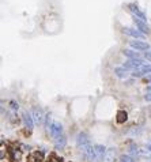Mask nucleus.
I'll use <instances>...</instances> for the list:
<instances>
[{
	"label": "nucleus",
	"mask_w": 151,
	"mask_h": 162,
	"mask_svg": "<svg viewBox=\"0 0 151 162\" xmlns=\"http://www.w3.org/2000/svg\"><path fill=\"white\" fill-rule=\"evenodd\" d=\"M79 149H80V153H82L83 158H85L86 161H91V160H94V158H95V155H94V147H93L90 143L83 144V146H80Z\"/></svg>",
	"instance_id": "f257e3e1"
},
{
	"label": "nucleus",
	"mask_w": 151,
	"mask_h": 162,
	"mask_svg": "<svg viewBox=\"0 0 151 162\" xmlns=\"http://www.w3.org/2000/svg\"><path fill=\"white\" fill-rule=\"evenodd\" d=\"M49 131H51V135L53 138H60L61 136V132H63V125L60 124V123H57V121H54V123H52L51 127H49Z\"/></svg>",
	"instance_id": "f03ea898"
},
{
	"label": "nucleus",
	"mask_w": 151,
	"mask_h": 162,
	"mask_svg": "<svg viewBox=\"0 0 151 162\" xmlns=\"http://www.w3.org/2000/svg\"><path fill=\"white\" fill-rule=\"evenodd\" d=\"M131 48H133L135 51H149L150 45L147 42H143V41H129Z\"/></svg>",
	"instance_id": "7ed1b4c3"
},
{
	"label": "nucleus",
	"mask_w": 151,
	"mask_h": 162,
	"mask_svg": "<svg viewBox=\"0 0 151 162\" xmlns=\"http://www.w3.org/2000/svg\"><path fill=\"white\" fill-rule=\"evenodd\" d=\"M105 147L101 146V144H95L94 146V155H95V162L98 161H104V157H105Z\"/></svg>",
	"instance_id": "20e7f679"
},
{
	"label": "nucleus",
	"mask_w": 151,
	"mask_h": 162,
	"mask_svg": "<svg viewBox=\"0 0 151 162\" xmlns=\"http://www.w3.org/2000/svg\"><path fill=\"white\" fill-rule=\"evenodd\" d=\"M123 31L127 34V36H131L133 38H144V34L142 33L140 30H138V29H132V27H124Z\"/></svg>",
	"instance_id": "39448f33"
},
{
	"label": "nucleus",
	"mask_w": 151,
	"mask_h": 162,
	"mask_svg": "<svg viewBox=\"0 0 151 162\" xmlns=\"http://www.w3.org/2000/svg\"><path fill=\"white\" fill-rule=\"evenodd\" d=\"M147 72H151V66L150 64H143L142 67H139L138 70L133 71V76H135V78H140V76H143L144 74H147Z\"/></svg>",
	"instance_id": "423d86ee"
},
{
	"label": "nucleus",
	"mask_w": 151,
	"mask_h": 162,
	"mask_svg": "<svg viewBox=\"0 0 151 162\" xmlns=\"http://www.w3.org/2000/svg\"><path fill=\"white\" fill-rule=\"evenodd\" d=\"M128 8H129L131 13H132L133 15L136 16V18H139V19H142V20H146V15H144V13L139 10V7L136 4H129Z\"/></svg>",
	"instance_id": "0eeeda50"
},
{
	"label": "nucleus",
	"mask_w": 151,
	"mask_h": 162,
	"mask_svg": "<svg viewBox=\"0 0 151 162\" xmlns=\"http://www.w3.org/2000/svg\"><path fill=\"white\" fill-rule=\"evenodd\" d=\"M143 66V61L142 60H128V61H125V64H124V68H131V70H138L139 67H142Z\"/></svg>",
	"instance_id": "6e6552de"
},
{
	"label": "nucleus",
	"mask_w": 151,
	"mask_h": 162,
	"mask_svg": "<svg viewBox=\"0 0 151 162\" xmlns=\"http://www.w3.org/2000/svg\"><path fill=\"white\" fill-rule=\"evenodd\" d=\"M23 123H25V125H26V128H27V129H33V125H34L33 117H31V114L27 113V112L23 113Z\"/></svg>",
	"instance_id": "1a4fd4ad"
},
{
	"label": "nucleus",
	"mask_w": 151,
	"mask_h": 162,
	"mask_svg": "<svg viewBox=\"0 0 151 162\" xmlns=\"http://www.w3.org/2000/svg\"><path fill=\"white\" fill-rule=\"evenodd\" d=\"M116 158V150L114 149H108L104 157V162H114Z\"/></svg>",
	"instance_id": "9d476101"
},
{
	"label": "nucleus",
	"mask_w": 151,
	"mask_h": 162,
	"mask_svg": "<svg viewBox=\"0 0 151 162\" xmlns=\"http://www.w3.org/2000/svg\"><path fill=\"white\" fill-rule=\"evenodd\" d=\"M124 55L127 57H129L131 60H142L140 59V55L138 53V51H132V49H125L124 51Z\"/></svg>",
	"instance_id": "9b49d317"
},
{
	"label": "nucleus",
	"mask_w": 151,
	"mask_h": 162,
	"mask_svg": "<svg viewBox=\"0 0 151 162\" xmlns=\"http://www.w3.org/2000/svg\"><path fill=\"white\" fill-rule=\"evenodd\" d=\"M133 20H135V23H136V26H138V29L142 31V33H147L149 31V27H147V25L144 23V20H142V19H139V18H133Z\"/></svg>",
	"instance_id": "f8f14e48"
},
{
	"label": "nucleus",
	"mask_w": 151,
	"mask_h": 162,
	"mask_svg": "<svg viewBox=\"0 0 151 162\" xmlns=\"http://www.w3.org/2000/svg\"><path fill=\"white\" fill-rule=\"evenodd\" d=\"M114 74L118 76V78L124 79L128 76V71H127V68H124V67H116L114 68Z\"/></svg>",
	"instance_id": "ddd939ff"
},
{
	"label": "nucleus",
	"mask_w": 151,
	"mask_h": 162,
	"mask_svg": "<svg viewBox=\"0 0 151 162\" xmlns=\"http://www.w3.org/2000/svg\"><path fill=\"white\" fill-rule=\"evenodd\" d=\"M76 142H78V146H83V144H87V143H90V140H89V138H87V135L86 134H82L80 132L79 135H78V138H76Z\"/></svg>",
	"instance_id": "4468645a"
},
{
	"label": "nucleus",
	"mask_w": 151,
	"mask_h": 162,
	"mask_svg": "<svg viewBox=\"0 0 151 162\" xmlns=\"http://www.w3.org/2000/svg\"><path fill=\"white\" fill-rule=\"evenodd\" d=\"M127 119H128V114H127L125 110H120V112L117 113V117H116L117 123H125Z\"/></svg>",
	"instance_id": "2eb2a0df"
},
{
	"label": "nucleus",
	"mask_w": 151,
	"mask_h": 162,
	"mask_svg": "<svg viewBox=\"0 0 151 162\" xmlns=\"http://www.w3.org/2000/svg\"><path fill=\"white\" fill-rule=\"evenodd\" d=\"M65 143H67V138L65 136H60V138H57L56 139V143H54V147L56 149H63V147L65 146Z\"/></svg>",
	"instance_id": "dca6fc26"
},
{
	"label": "nucleus",
	"mask_w": 151,
	"mask_h": 162,
	"mask_svg": "<svg viewBox=\"0 0 151 162\" xmlns=\"http://www.w3.org/2000/svg\"><path fill=\"white\" fill-rule=\"evenodd\" d=\"M42 160H44L42 153H38V151L33 153V154H31V157H30L31 162H42Z\"/></svg>",
	"instance_id": "f3484780"
},
{
	"label": "nucleus",
	"mask_w": 151,
	"mask_h": 162,
	"mask_svg": "<svg viewBox=\"0 0 151 162\" xmlns=\"http://www.w3.org/2000/svg\"><path fill=\"white\" fill-rule=\"evenodd\" d=\"M33 114H34V119H36L37 123H42L44 116H42V110H41V109H34Z\"/></svg>",
	"instance_id": "a211bd4d"
},
{
	"label": "nucleus",
	"mask_w": 151,
	"mask_h": 162,
	"mask_svg": "<svg viewBox=\"0 0 151 162\" xmlns=\"http://www.w3.org/2000/svg\"><path fill=\"white\" fill-rule=\"evenodd\" d=\"M11 151H12V158H14V160H16V161L21 160V157H22L21 150H18V149H11Z\"/></svg>",
	"instance_id": "6ab92c4d"
},
{
	"label": "nucleus",
	"mask_w": 151,
	"mask_h": 162,
	"mask_svg": "<svg viewBox=\"0 0 151 162\" xmlns=\"http://www.w3.org/2000/svg\"><path fill=\"white\" fill-rule=\"evenodd\" d=\"M128 151H129L131 157H136L138 154H140V153H139V150H138V147H135V146H131Z\"/></svg>",
	"instance_id": "aec40b11"
},
{
	"label": "nucleus",
	"mask_w": 151,
	"mask_h": 162,
	"mask_svg": "<svg viewBox=\"0 0 151 162\" xmlns=\"http://www.w3.org/2000/svg\"><path fill=\"white\" fill-rule=\"evenodd\" d=\"M120 162H135V160H133L131 155H123V157L120 158Z\"/></svg>",
	"instance_id": "412c9836"
},
{
	"label": "nucleus",
	"mask_w": 151,
	"mask_h": 162,
	"mask_svg": "<svg viewBox=\"0 0 151 162\" xmlns=\"http://www.w3.org/2000/svg\"><path fill=\"white\" fill-rule=\"evenodd\" d=\"M11 109H12V112H16L19 109V105H18V102H15V101H11Z\"/></svg>",
	"instance_id": "4be33fe9"
},
{
	"label": "nucleus",
	"mask_w": 151,
	"mask_h": 162,
	"mask_svg": "<svg viewBox=\"0 0 151 162\" xmlns=\"http://www.w3.org/2000/svg\"><path fill=\"white\" fill-rule=\"evenodd\" d=\"M144 59H147V61H151V51L144 52Z\"/></svg>",
	"instance_id": "5701e85b"
},
{
	"label": "nucleus",
	"mask_w": 151,
	"mask_h": 162,
	"mask_svg": "<svg viewBox=\"0 0 151 162\" xmlns=\"http://www.w3.org/2000/svg\"><path fill=\"white\" fill-rule=\"evenodd\" d=\"M144 98H146V101H151V93H147L144 95Z\"/></svg>",
	"instance_id": "b1692460"
},
{
	"label": "nucleus",
	"mask_w": 151,
	"mask_h": 162,
	"mask_svg": "<svg viewBox=\"0 0 151 162\" xmlns=\"http://www.w3.org/2000/svg\"><path fill=\"white\" fill-rule=\"evenodd\" d=\"M147 150H149V151H151V140L147 143Z\"/></svg>",
	"instance_id": "393cba45"
},
{
	"label": "nucleus",
	"mask_w": 151,
	"mask_h": 162,
	"mask_svg": "<svg viewBox=\"0 0 151 162\" xmlns=\"http://www.w3.org/2000/svg\"><path fill=\"white\" fill-rule=\"evenodd\" d=\"M52 162H61V161L57 160V158H54V160H52Z\"/></svg>",
	"instance_id": "a878e982"
},
{
	"label": "nucleus",
	"mask_w": 151,
	"mask_h": 162,
	"mask_svg": "<svg viewBox=\"0 0 151 162\" xmlns=\"http://www.w3.org/2000/svg\"><path fill=\"white\" fill-rule=\"evenodd\" d=\"M147 81H150V82H151V75H149V76H147Z\"/></svg>",
	"instance_id": "bb28decb"
}]
</instances>
